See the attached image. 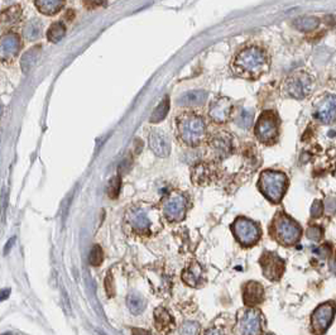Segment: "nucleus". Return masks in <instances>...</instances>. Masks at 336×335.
I'll return each instance as SVG.
<instances>
[{"label":"nucleus","mask_w":336,"mask_h":335,"mask_svg":"<svg viewBox=\"0 0 336 335\" xmlns=\"http://www.w3.org/2000/svg\"><path fill=\"white\" fill-rule=\"evenodd\" d=\"M269 70V58L266 51L252 46L239 51L232 62L235 76L247 80H257Z\"/></svg>","instance_id":"nucleus-1"},{"label":"nucleus","mask_w":336,"mask_h":335,"mask_svg":"<svg viewBox=\"0 0 336 335\" xmlns=\"http://www.w3.org/2000/svg\"><path fill=\"white\" fill-rule=\"evenodd\" d=\"M176 134L187 147H197L207 137V124L201 114L186 110L176 118Z\"/></svg>","instance_id":"nucleus-2"},{"label":"nucleus","mask_w":336,"mask_h":335,"mask_svg":"<svg viewBox=\"0 0 336 335\" xmlns=\"http://www.w3.org/2000/svg\"><path fill=\"white\" fill-rule=\"evenodd\" d=\"M269 233L277 243L284 247H291L300 242L302 229L297 221H295L284 212L278 211L272 220Z\"/></svg>","instance_id":"nucleus-3"},{"label":"nucleus","mask_w":336,"mask_h":335,"mask_svg":"<svg viewBox=\"0 0 336 335\" xmlns=\"http://www.w3.org/2000/svg\"><path fill=\"white\" fill-rule=\"evenodd\" d=\"M258 187L269 201L273 204H278L286 194V190L288 187V178L283 172L266 170L261 173Z\"/></svg>","instance_id":"nucleus-4"},{"label":"nucleus","mask_w":336,"mask_h":335,"mask_svg":"<svg viewBox=\"0 0 336 335\" xmlns=\"http://www.w3.org/2000/svg\"><path fill=\"white\" fill-rule=\"evenodd\" d=\"M315 87L313 79L305 72H296L287 77L283 84V91L292 99L302 100L310 96Z\"/></svg>","instance_id":"nucleus-5"},{"label":"nucleus","mask_w":336,"mask_h":335,"mask_svg":"<svg viewBox=\"0 0 336 335\" xmlns=\"http://www.w3.org/2000/svg\"><path fill=\"white\" fill-rule=\"evenodd\" d=\"M232 229L237 241L244 247H253L258 243L262 236L258 224L244 216L237 217L233 222Z\"/></svg>","instance_id":"nucleus-6"},{"label":"nucleus","mask_w":336,"mask_h":335,"mask_svg":"<svg viewBox=\"0 0 336 335\" xmlns=\"http://www.w3.org/2000/svg\"><path fill=\"white\" fill-rule=\"evenodd\" d=\"M279 134V123L277 114L267 110L259 117L256 124V137L264 144H273Z\"/></svg>","instance_id":"nucleus-7"},{"label":"nucleus","mask_w":336,"mask_h":335,"mask_svg":"<svg viewBox=\"0 0 336 335\" xmlns=\"http://www.w3.org/2000/svg\"><path fill=\"white\" fill-rule=\"evenodd\" d=\"M234 151L233 136L227 131H217L208 141V152L211 158L217 162L227 160Z\"/></svg>","instance_id":"nucleus-8"},{"label":"nucleus","mask_w":336,"mask_h":335,"mask_svg":"<svg viewBox=\"0 0 336 335\" xmlns=\"http://www.w3.org/2000/svg\"><path fill=\"white\" fill-rule=\"evenodd\" d=\"M335 302L327 301L316 307L311 316V330L316 335H322L327 331L335 316Z\"/></svg>","instance_id":"nucleus-9"},{"label":"nucleus","mask_w":336,"mask_h":335,"mask_svg":"<svg viewBox=\"0 0 336 335\" xmlns=\"http://www.w3.org/2000/svg\"><path fill=\"white\" fill-rule=\"evenodd\" d=\"M259 263H261L262 271H263V275L266 276V278H268L269 281L281 280L282 275L284 273L286 265L278 254L273 253V252H266V253L262 254Z\"/></svg>","instance_id":"nucleus-10"},{"label":"nucleus","mask_w":336,"mask_h":335,"mask_svg":"<svg viewBox=\"0 0 336 335\" xmlns=\"http://www.w3.org/2000/svg\"><path fill=\"white\" fill-rule=\"evenodd\" d=\"M240 335H259L262 330V314L256 309H247L238 317Z\"/></svg>","instance_id":"nucleus-11"},{"label":"nucleus","mask_w":336,"mask_h":335,"mask_svg":"<svg viewBox=\"0 0 336 335\" xmlns=\"http://www.w3.org/2000/svg\"><path fill=\"white\" fill-rule=\"evenodd\" d=\"M313 117L323 124H331L336 121V96L323 95L313 106Z\"/></svg>","instance_id":"nucleus-12"},{"label":"nucleus","mask_w":336,"mask_h":335,"mask_svg":"<svg viewBox=\"0 0 336 335\" xmlns=\"http://www.w3.org/2000/svg\"><path fill=\"white\" fill-rule=\"evenodd\" d=\"M233 116V102L229 97L219 96L208 105V117L214 123L224 124Z\"/></svg>","instance_id":"nucleus-13"},{"label":"nucleus","mask_w":336,"mask_h":335,"mask_svg":"<svg viewBox=\"0 0 336 335\" xmlns=\"http://www.w3.org/2000/svg\"><path fill=\"white\" fill-rule=\"evenodd\" d=\"M187 210V199L182 194H173L163 205V214L168 221H180L185 217Z\"/></svg>","instance_id":"nucleus-14"},{"label":"nucleus","mask_w":336,"mask_h":335,"mask_svg":"<svg viewBox=\"0 0 336 335\" xmlns=\"http://www.w3.org/2000/svg\"><path fill=\"white\" fill-rule=\"evenodd\" d=\"M22 48V40L16 32H7L2 38V60L12 62L18 56Z\"/></svg>","instance_id":"nucleus-15"},{"label":"nucleus","mask_w":336,"mask_h":335,"mask_svg":"<svg viewBox=\"0 0 336 335\" xmlns=\"http://www.w3.org/2000/svg\"><path fill=\"white\" fill-rule=\"evenodd\" d=\"M148 144L152 152L158 157H167L171 153V142L163 132L154 129L148 136Z\"/></svg>","instance_id":"nucleus-16"},{"label":"nucleus","mask_w":336,"mask_h":335,"mask_svg":"<svg viewBox=\"0 0 336 335\" xmlns=\"http://www.w3.org/2000/svg\"><path fill=\"white\" fill-rule=\"evenodd\" d=\"M263 300L264 290L261 283L256 282V281L245 283L244 288H243V301H244L245 306H257V305L262 304Z\"/></svg>","instance_id":"nucleus-17"},{"label":"nucleus","mask_w":336,"mask_h":335,"mask_svg":"<svg viewBox=\"0 0 336 335\" xmlns=\"http://www.w3.org/2000/svg\"><path fill=\"white\" fill-rule=\"evenodd\" d=\"M215 175H216V172H215L214 166L210 165V163L201 162L193 166L192 172H191V178H192L195 185L206 186L210 182H212Z\"/></svg>","instance_id":"nucleus-18"},{"label":"nucleus","mask_w":336,"mask_h":335,"mask_svg":"<svg viewBox=\"0 0 336 335\" xmlns=\"http://www.w3.org/2000/svg\"><path fill=\"white\" fill-rule=\"evenodd\" d=\"M182 280L191 287H201L203 285V272L198 263H191L183 270Z\"/></svg>","instance_id":"nucleus-19"},{"label":"nucleus","mask_w":336,"mask_h":335,"mask_svg":"<svg viewBox=\"0 0 336 335\" xmlns=\"http://www.w3.org/2000/svg\"><path fill=\"white\" fill-rule=\"evenodd\" d=\"M207 100V92L205 90H190L181 95L177 100V104L181 106H200Z\"/></svg>","instance_id":"nucleus-20"},{"label":"nucleus","mask_w":336,"mask_h":335,"mask_svg":"<svg viewBox=\"0 0 336 335\" xmlns=\"http://www.w3.org/2000/svg\"><path fill=\"white\" fill-rule=\"evenodd\" d=\"M129 222H131L132 228L139 234H148L149 227H151V221L144 214L143 210L141 209H133L129 214Z\"/></svg>","instance_id":"nucleus-21"},{"label":"nucleus","mask_w":336,"mask_h":335,"mask_svg":"<svg viewBox=\"0 0 336 335\" xmlns=\"http://www.w3.org/2000/svg\"><path fill=\"white\" fill-rule=\"evenodd\" d=\"M154 319H156V327L159 332L167 334V332L172 331L173 326H175V320L166 309L157 307L154 311Z\"/></svg>","instance_id":"nucleus-22"},{"label":"nucleus","mask_w":336,"mask_h":335,"mask_svg":"<svg viewBox=\"0 0 336 335\" xmlns=\"http://www.w3.org/2000/svg\"><path fill=\"white\" fill-rule=\"evenodd\" d=\"M66 0H34L37 9L45 16H55L65 7Z\"/></svg>","instance_id":"nucleus-23"},{"label":"nucleus","mask_w":336,"mask_h":335,"mask_svg":"<svg viewBox=\"0 0 336 335\" xmlns=\"http://www.w3.org/2000/svg\"><path fill=\"white\" fill-rule=\"evenodd\" d=\"M22 17H23V12H22L21 6H14L3 12L2 22H3V26H8V28H12V27H16L21 23Z\"/></svg>","instance_id":"nucleus-24"},{"label":"nucleus","mask_w":336,"mask_h":335,"mask_svg":"<svg viewBox=\"0 0 336 335\" xmlns=\"http://www.w3.org/2000/svg\"><path fill=\"white\" fill-rule=\"evenodd\" d=\"M39 55H41V46H36V47L31 48L28 52L24 53L23 57H22V60H21L22 70H23L24 72H28V71L31 70L34 65H36Z\"/></svg>","instance_id":"nucleus-25"},{"label":"nucleus","mask_w":336,"mask_h":335,"mask_svg":"<svg viewBox=\"0 0 336 335\" xmlns=\"http://www.w3.org/2000/svg\"><path fill=\"white\" fill-rule=\"evenodd\" d=\"M23 34L28 41H37L42 34V23L38 19H32L24 27Z\"/></svg>","instance_id":"nucleus-26"},{"label":"nucleus","mask_w":336,"mask_h":335,"mask_svg":"<svg viewBox=\"0 0 336 335\" xmlns=\"http://www.w3.org/2000/svg\"><path fill=\"white\" fill-rule=\"evenodd\" d=\"M66 36V27L62 22H55L47 31V38L50 42L58 43Z\"/></svg>","instance_id":"nucleus-27"},{"label":"nucleus","mask_w":336,"mask_h":335,"mask_svg":"<svg viewBox=\"0 0 336 335\" xmlns=\"http://www.w3.org/2000/svg\"><path fill=\"white\" fill-rule=\"evenodd\" d=\"M168 110H170V97L164 96V99L159 102L158 106L154 109L153 114L149 118L151 123H158V122L163 121L167 114H168Z\"/></svg>","instance_id":"nucleus-28"},{"label":"nucleus","mask_w":336,"mask_h":335,"mask_svg":"<svg viewBox=\"0 0 336 335\" xmlns=\"http://www.w3.org/2000/svg\"><path fill=\"white\" fill-rule=\"evenodd\" d=\"M253 119H254V114L252 110L248 109H243L240 110L238 116L235 117V123L239 128L243 129H249L253 124Z\"/></svg>","instance_id":"nucleus-29"},{"label":"nucleus","mask_w":336,"mask_h":335,"mask_svg":"<svg viewBox=\"0 0 336 335\" xmlns=\"http://www.w3.org/2000/svg\"><path fill=\"white\" fill-rule=\"evenodd\" d=\"M320 24V21L315 17H306V18H298L297 21H295L293 26L298 29V31L302 32H308L316 29Z\"/></svg>","instance_id":"nucleus-30"},{"label":"nucleus","mask_w":336,"mask_h":335,"mask_svg":"<svg viewBox=\"0 0 336 335\" xmlns=\"http://www.w3.org/2000/svg\"><path fill=\"white\" fill-rule=\"evenodd\" d=\"M127 304H128L129 310L133 314H141L144 310V307H146V300L143 297H141L139 295L132 293V295L128 296V299H127Z\"/></svg>","instance_id":"nucleus-31"},{"label":"nucleus","mask_w":336,"mask_h":335,"mask_svg":"<svg viewBox=\"0 0 336 335\" xmlns=\"http://www.w3.org/2000/svg\"><path fill=\"white\" fill-rule=\"evenodd\" d=\"M102 259H104V257H102L101 247L95 244V246L92 247L91 252H90V257H89L90 263H91L92 266H95V267H97V266H100V263L102 262Z\"/></svg>","instance_id":"nucleus-32"},{"label":"nucleus","mask_w":336,"mask_h":335,"mask_svg":"<svg viewBox=\"0 0 336 335\" xmlns=\"http://www.w3.org/2000/svg\"><path fill=\"white\" fill-rule=\"evenodd\" d=\"M200 326H198L197 322L195 321H186L183 322L182 326L180 327V334L181 335H197Z\"/></svg>","instance_id":"nucleus-33"},{"label":"nucleus","mask_w":336,"mask_h":335,"mask_svg":"<svg viewBox=\"0 0 336 335\" xmlns=\"http://www.w3.org/2000/svg\"><path fill=\"white\" fill-rule=\"evenodd\" d=\"M322 228L318 226H311L310 228L307 229V232H306V236H307V238L310 239V241L312 242H318L321 238H322Z\"/></svg>","instance_id":"nucleus-34"},{"label":"nucleus","mask_w":336,"mask_h":335,"mask_svg":"<svg viewBox=\"0 0 336 335\" xmlns=\"http://www.w3.org/2000/svg\"><path fill=\"white\" fill-rule=\"evenodd\" d=\"M120 190V178L119 177H114L111 181L109 182V187H107V194H109L110 197L115 199L119 194Z\"/></svg>","instance_id":"nucleus-35"},{"label":"nucleus","mask_w":336,"mask_h":335,"mask_svg":"<svg viewBox=\"0 0 336 335\" xmlns=\"http://www.w3.org/2000/svg\"><path fill=\"white\" fill-rule=\"evenodd\" d=\"M323 209H325V207H323L322 202L318 201V200H316V201L313 202L312 207H311V216H312V217H320L321 215H322Z\"/></svg>","instance_id":"nucleus-36"},{"label":"nucleus","mask_w":336,"mask_h":335,"mask_svg":"<svg viewBox=\"0 0 336 335\" xmlns=\"http://www.w3.org/2000/svg\"><path fill=\"white\" fill-rule=\"evenodd\" d=\"M105 285H106V292L109 296H113L115 293V290H114V282H113V277L111 275H107L106 277V281H105Z\"/></svg>","instance_id":"nucleus-37"},{"label":"nucleus","mask_w":336,"mask_h":335,"mask_svg":"<svg viewBox=\"0 0 336 335\" xmlns=\"http://www.w3.org/2000/svg\"><path fill=\"white\" fill-rule=\"evenodd\" d=\"M89 2V6H86L89 9H96L99 8V7L101 6H105V3L102 2V0H85V3H87Z\"/></svg>","instance_id":"nucleus-38"},{"label":"nucleus","mask_w":336,"mask_h":335,"mask_svg":"<svg viewBox=\"0 0 336 335\" xmlns=\"http://www.w3.org/2000/svg\"><path fill=\"white\" fill-rule=\"evenodd\" d=\"M203 335H222V330L219 327H211V329H207Z\"/></svg>","instance_id":"nucleus-39"},{"label":"nucleus","mask_w":336,"mask_h":335,"mask_svg":"<svg viewBox=\"0 0 336 335\" xmlns=\"http://www.w3.org/2000/svg\"><path fill=\"white\" fill-rule=\"evenodd\" d=\"M132 331H133V335H152L151 332L148 331V330L139 329V327H133V329H132Z\"/></svg>","instance_id":"nucleus-40"},{"label":"nucleus","mask_w":336,"mask_h":335,"mask_svg":"<svg viewBox=\"0 0 336 335\" xmlns=\"http://www.w3.org/2000/svg\"><path fill=\"white\" fill-rule=\"evenodd\" d=\"M328 252H330V251H328V247H326V248H325V247H321L320 249H317V251H316V253H318V256H320V257H326L328 254Z\"/></svg>","instance_id":"nucleus-41"},{"label":"nucleus","mask_w":336,"mask_h":335,"mask_svg":"<svg viewBox=\"0 0 336 335\" xmlns=\"http://www.w3.org/2000/svg\"><path fill=\"white\" fill-rule=\"evenodd\" d=\"M3 335H12V334H3Z\"/></svg>","instance_id":"nucleus-42"}]
</instances>
